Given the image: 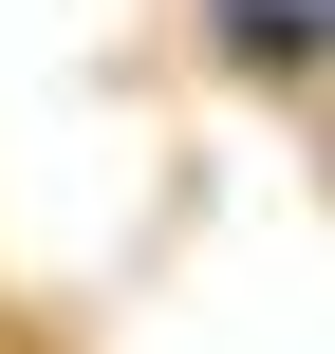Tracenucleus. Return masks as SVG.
Wrapping results in <instances>:
<instances>
[{
    "label": "nucleus",
    "instance_id": "nucleus-1",
    "mask_svg": "<svg viewBox=\"0 0 335 354\" xmlns=\"http://www.w3.org/2000/svg\"><path fill=\"white\" fill-rule=\"evenodd\" d=\"M205 37H224L242 75H317L335 56V0H205Z\"/></svg>",
    "mask_w": 335,
    "mask_h": 354
}]
</instances>
